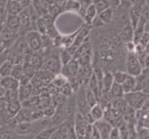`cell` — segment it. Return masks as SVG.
<instances>
[{
  "instance_id": "obj_1",
  "label": "cell",
  "mask_w": 149,
  "mask_h": 139,
  "mask_svg": "<svg viewBox=\"0 0 149 139\" xmlns=\"http://www.w3.org/2000/svg\"><path fill=\"white\" fill-rule=\"evenodd\" d=\"M148 96L143 91H132L129 93H125L123 98L125 99L127 105L135 110H141Z\"/></svg>"
},
{
  "instance_id": "obj_2",
  "label": "cell",
  "mask_w": 149,
  "mask_h": 139,
  "mask_svg": "<svg viewBox=\"0 0 149 139\" xmlns=\"http://www.w3.org/2000/svg\"><path fill=\"white\" fill-rule=\"evenodd\" d=\"M44 70L53 73L54 75L59 74L62 70V64L59 59L58 54H50L44 59L43 68Z\"/></svg>"
},
{
  "instance_id": "obj_3",
  "label": "cell",
  "mask_w": 149,
  "mask_h": 139,
  "mask_svg": "<svg viewBox=\"0 0 149 139\" xmlns=\"http://www.w3.org/2000/svg\"><path fill=\"white\" fill-rule=\"evenodd\" d=\"M90 29H91V25L84 24V26H81L80 28L79 33L76 35L72 45H71L69 48H67L69 50V52L72 55V57L75 53V51L78 49L85 41H87V37H88V34L90 33Z\"/></svg>"
},
{
  "instance_id": "obj_4",
  "label": "cell",
  "mask_w": 149,
  "mask_h": 139,
  "mask_svg": "<svg viewBox=\"0 0 149 139\" xmlns=\"http://www.w3.org/2000/svg\"><path fill=\"white\" fill-rule=\"evenodd\" d=\"M126 69H127V73L132 76H137L141 74L143 71V67L140 63L139 59L135 56L133 52H130L127 56L126 59Z\"/></svg>"
},
{
  "instance_id": "obj_5",
  "label": "cell",
  "mask_w": 149,
  "mask_h": 139,
  "mask_svg": "<svg viewBox=\"0 0 149 139\" xmlns=\"http://www.w3.org/2000/svg\"><path fill=\"white\" fill-rule=\"evenodd\" d=\"M28 47L33 51L38 52L42 49V34H40L36 30H30L26 34Z\"/></svg>"
},
{
  "instance_id": "obj_6",
  "label": "cell",
  "mask_w": 149,
  "mask_h": 139,
  "mask_svg": "<svg viewBox=\"0 0 149 139\" xmlns=\"http://www.w3.org/2000/svg\"><path fill=\"white\" fill-rule=\"evenodd\" d=\"M80 70V65L78 61L75 59H72L68 64L62 66V70H61V74L64 75L67 79L74 78L78 74V71Z\"/></svg>"
},
{
  "instance_id": "obj_7",
  "label": "cell",
  "mask_w": 149,
  "mask_h": 139,
  "mask_svg": "<svg viewBox=\"0 0 149 139\" xmlns=\"http://www.w3.org/2000/svg\"><path fill=\"white\" fill-rule=\"evenodd\" d=\"M13 131L19 136H25L30 133H35V125L33 122H22L17 123Z\"/></svg>"
},
{
  "instance_id": "obj_8",
  "label": "cell",
  "mask_w": 149,
  "mask_h": 139,
  "mask_svg": "<svg viewBox=\"0 0 149 139\" xmlns=\"http://www.w3.org/2000/svg\"><path fill=\"white\" fill-rule=\"evenodd\" d=\"M87 125H88V123L84 121L83 115H81V113L77 112L73 119V127H74V130L77 133V136L83 137L85 133Z\"/></svg>"
},
{
  "instance_id": "obj_9",
  "label": "cell",
  "mask_w": 149,
  "mask_h": 139,
  "mask_svg": "<svg viewBox=\"0 0 149 139\" xmlns=\"http://www.w3.org/2000/svg\"><path fill=\"white\" fill-rule=\"evenodd\" d=\"M94 126L100 133L102 139H109V133L113 127L109 122H107L104 119H101L98 121H95L94 123Z\"/></svg>"
},
{
  "instance_id": "obj_10",
  "label": "cell",
  "mask_w": 149,
  "mask_h": 139,
  "mask_svg": "<svg viewBox=\"0 0 149 139\" xmlns=\"http://www.w3.org/2000/svg\"><path fill=\"white\" fill-rule=\"evenodd\" d=\"M76 98L75 96H71L70 97H67L66 102L63 106V112L65 118H74L76 114Z\"/></svg>"
},
{
  "instance_id": "obj_11",
  "label": "cell",
  "mask_w": 149,
  "mask_h": 139,
  "mask_svg": "<svg viewBox=\"0 0 149 139\" xmlns=\"http://www.w3.org/2000/svg\"><path fill=\"white\" fill-rule=\"evenodd\" d=\"M22 102H20L19 99L18 100H13V101H9V102H6V105H5V109L4 111L6 112L7 116H8V118H13L17 113L22 110Z\"/></svg>"
},
{
  "instance_id": "obj_12",
  "label": "cell",
  "mask_w": 149,
  "mask_h": 139,
  "mask_svg": "<svg viewBox=\"0 0 149 139\" xmlns=\"http://www.w3.org/2000/svg\"><path fill=\"white\" fill-rule=\"evenodd\" d=\"M0 85L5 90H19V81L13 78L12 76L1 77V79H0Z\"/></svg>"
},
{
  "instance_id": "obj_13",
  "label": "cell",
  "mask_w": 149,
  "mask_h": 139,
  "mask_svg": "<svg viewBox=\"0 0 149 139\" xmlns=\"http://www.w3.org/2000/svg\"><path fill=\"white\" fill-rule=\"evenodd\" d=\"M143 17V8L132 6L130 9V19H131V25L132 29L134 30L139 23Z\"/></svg>"
},
{
  "instance_id": "obj_14",
  "label": "cell",
  "mask_w": 149,
  "mask_h": 139,
  "mask_svg": "<svg viewBox=\"0 0 149 139\" xmlns=\"http://www.w3.org/2000/svg\"><path fill=\"white\" fill-rule=\"evenodd\" d=\"M19 30H26L30 31L31 24H32V20H31V15L29 14V9L28 8H25L22 9V11L19 14Z\"/></svg>"
},
{
  "instance_id": "obj_15",
  "label": "cell",
  "mask_w": 149,
  "mask_h": 139,
  "mask_svg": "<svg viewBox=\"0 0 149 139\" xmlns=\"http://www.w3.org/2000/svg\"><path fill=\"white\" fill-rule=\"evenodd\" d=\"M17 35L16 32H13V31H10L9 29H8L6 26L4 25L2 33H1V40L2 43L6 45V47L8 48L9 45H11L12 43L15 40V36Z\"/></svg>"
},
{
  "instance_id": "obj_16",
  "label": "cell",
  "mask_w": 149,
  "mask_h": 139,
  "mask_svg": "<svg viewBox=\"0 0 149 139\" xmlns=\"http://www.w3.org/2000/svg\"><path fill=\"white\" fill-rule=\"evenodd\" d=\"M5 26H6L8 29H9L10 31H13V32H18L19 30V15H10L8 14V17L6 22H5Z\"/></svg>"
},
{
  "instance_id": "obj_17",
  "label": "cell",
  "mask_w": 149,
  "mask_h": 139,
  "mask_svg": "<svg viewBox=\"0 0 149 139\" xmlns=\"http://www.w3.org/2000/svg\"><path fill=\"white\" fill-rule=\"evenodd\" d=\"M6 9L8 11V14L19 15L22 11L23 7L19 1H17V0H8L6 5Z\"/></svg>"
},
{
  "instance_id": "obj_18",
  "label": "cell",
  "mask_w": 149,
  "mask_h": 139,
  "mask_svg": "<svg viewBox=\"0 0 149 139\" xmlns=\"http://www.w3.org/2000/svg\"><path fill=\"white\" fill-rule=\"evenodd\" d=\"M32 96H33V87L31 83L27 85L22 86L19 88V100L20 102L29 99Z\"/></svg>"
},
{
  "instance_id": "obj_19",
  "label": "cell",
  "mask_w": 149,
  "mask_h": 139,
  "mask_svg": "<svg viewBox=\"0 0 149 139\" xmlns=\"http://www.w3.org/2000/svg\"><path fill=\"white\" fill-rule=\"evenodd\" d=\"M114 83V78H113V73H104V76H103V85H102V92H101V95L102 94H109V90L111 88V86Z\"/></svg>"
},
{
  "instance_id": "obj_20",
  "label": "cell",
  "mask_w": 149,
  "mask_h": 139,
  "mask_svg": "<svg viewBox=\"0 0 149 139\" xmlns=\"http://www.w3.org/2000/svg\"><path fill=\"white\" fill-rule=\"evenodd\" d=\"M97 14H98V13H97L96 8L95 7L94 4H92L91 6L88 8H87L86 12L84 14V16L83 18L84 20L85 24H87V25H92V23H93V22H94V20L96 18Z\"/></svg>"
},
{
  "instance_id": "obj_21",
  "label": "cell",
  "mask_w": 149,
  "mask_h": 139,
  "mask_svg": "<svg viewBox=\"0 0 149 139\" xmlns=\"http://www.w3.org/2000/svg\"><path fill=\"white\" fill-rule=\"evenodd\" d=\"M135 85H136L135 77L132 76V75H128L126 80L121 84L122 89H123V91H124V94H125V93H129V92H132V91H134L135 90Z\"/></svg>"
},
{
  "instance_id": "obj_22",
  "label": "cell",
  "mask_w": 149,
  "mask_h": 139,
  "mask_svg": "<svg viewBox=\"0 0 149 139\" xmlns=\"http://www.w3.org/2000/svg\"><path fill=\"white\" fill-rule=\"evenodd\" d=\"M135 80H136L135 91H143L149 85V78L143 73H141V74L139 75L135 76Z\"/></svg>"
},
{
  "instance_id": "obj_23",
  "label": "cell",
  "mask_w": 149,
  "mask_h": 139,
  "mask_svg": "<svg viewBox=\"0 0 149 139\" xmlns=\"http://www.w3.org/2000/svg\"><path fill=\"white\" fill-rule=\"evenodd\" d=\"M97 17L101 20L103 24H109L113 18V8H107L104 10L100 11L97 14Z\"/></svg>"
},
{
  "instance_id": "obj_24",
  "label": "cell",
  "mask_w": 149,
  "mask_h": 139,
  "mask_svg": "<svg viewBox=\"0 0 149 139\" xmlns=\"http://www.w3.org/2000/svg\"><path fill=\"white\" fill-rule=\"evenodd\" d=\"M127 103L125 99L123 97H119V98H113V101L111 103V108L113 110H115L116 111L120 112L121 114H123V112L125 111L127 108Z\"/></svg>"
},
{
  "instance_id": "obj_25",
  "label": "cell",
  "mask_w": 149,
  "mask_h": 139,
  "mask_svg": "<svg viewBox=\"0 0 149 139\" xmlns=\"http://www.w3.org/2000/svg\"><path fill=\"white\" fill-rule=\"evenodd\" d=\"M87 84H88V86L87 87H88V88L99 98L100 97V89H99V85H98V82H97V79H96V76H95V73H92Z\"/></svg>"
},
{
  "instance_id": "obj_26",
  "label": "cell",
  "mask_w": 149,
  "mask_h": 139,
  "mask_svg": "<svg viewBox=\"0 0 149 139\" xmlns=\"http://www.w3.org/2000/svg\"><path fill=\"white\" fill-rule=\"evenodd\" d=\"M29 62L33 66V68L37 71L43 68L44 58L38 52H33V54L32 55V57H31Z\"/></svg>"
},
{
  "instance_id": "obj_27",
  "label": "cell",
  "mask_w": 149,
  "mask_h": 139,
  "mask_svg": "<svg viewBox=\"0 0 149 139\" xmlns=\"http://www.w3.org/2000/svg\"><path fill=\"white\" fill-rule=\"evenodd\" d=\"M109 94L112 98H119V97H123V96H124V91H123L120 84H118L116 82H114Z\"/></svg>"
},
{
  "instance_id": "obj_28",
  "label": "cell",
  "mask_w": 149,
  "mask_h": 139,
  "mask_svg": "<svg viewBox=\"0 0 149 139\" xmlns=\"http://www.w3.org/2000/svg\"><path fill=\"white\" fill-rule=\"evenodd\" d=\"M58 126H52V127H48V128H45V129H43L42 131L37 133V135L35 136V139H49L51 136L58 129Z\"/></svg>"
},
{
  "instance_id": "obj_29",
  "label": "cell",
  "mask_w": 149,
  "mask_h": 139,
  "mask_svg": "<svg viewBox=\"0 0 149 139\" xmlns=\"http://www.w3.org/2000/svg\"><path fill=\"white\" fill-rule=\"evenodd\" d=\"M104 111L105 110L103 109V107L99 104V102L90 109V113H91V115L93 116L95 121L103 119V117H104Z\"/></svg>"
},
{
  "instance_id": "obj_30",
  "label": "cell",
  "mask_w": 149,
  "mask_h": 139,
  "mask_svg": "<svg viewBox=\"0 0 149 139\" xmlns=\"http://www.w3.org/2000/svg\"><path fill=\"white\" fill-rule=\"evenodd\" d=\"M79 10H80V5L78 0H67L65 3L64 11L78 14Z\"/></svg>"
},
{
  "instance_id": "obj_31",
  "label": "cell",
  "mask_w": 149,
  "mask_h": 139,
  "mask_svg": "<svg viewBox=\"0 0 149 139\" xmlns=\"http://www.w3.org/2000/svg\"><path fill=\"white\" fill-rule=\"evenodd\" d=\"M13 63L10 60L7 59L0 66V77H7L11 75V71L13 68Z\"/></svg>"
},
{
  "instance_id": "obj_32",
  "label": "cell",
  "mask_w": 149,
  "mask_h": 139,
  "mask_svg": "<svg viewBox=\"0 0 149 139\" xmlns=\"http://www.w3.org/2000/svg\"><path fill=\"white\" fill-rule=\"evenodd\" d=\"M85 98H86L87 104L90 107V109L99 102V98L88 88V87L85 89Z\"/></svg>"
},
{
  "instance_id": "obj_33",
  "label": "cell",
  "mask_w": 149,
  "mask_h": 139,
  "mask_svg": "<svg viewBox=\"0 0 149 139\" xmlns=\"http://www.w3.org/2000/svg\"><path fill=\"white\" fill-rule=\"evenodd\" d=\"M91 57H92V53H91V48H90L87 51H85L84 53L80 55L78 58L75 59H77V61H78V63L81 67H83L85 65L91 64Z\"/></svg>"
},
{
  "instance_id": "obj_34",
  "label": "cell",
  "mask_w": 149,
  "mask_h": 139,
  "mask_svg": "<svg viewBox=\"0 0 149 139\" xmlns=\"http://www.w3.org/2000/svg\"><path fill=\"white\" fill-rule=\"evenodd\" d=\"M58 56H59V59L61 61V64H62V66L68 64L70 61L73 59L72 55H71L69 50L65 48V47H62L60 49V52H58Z\"/></svg>"
},
{
  "instance_id": "obj_35",
  "label": "cell",
  "mask_w": 149,
  "mask_h": 139,
  "mask_svg": "<svg viewBox=\"0 0 149 139\" xmlns=\"http://www.w3.org/2000/svg\"><path fill=\"white\" fill-rule=\"evenodd\" d=\"M22 66H23V74L29 77L30 79H32L35 75V73H36V70L33 68V66L29 61H23Z\"/></svg>"
},
{
  "instance_id": "obj_36",
  "label": "cell",
  "mask_w": 149,
  "mask_h": 139,
  "mask_svg": "<svg viewBox=\"0 0 149 139\" xmlns=\"http://www.w3.org/2000/svg\"><path fill=\"white\" fill-rule=\"evenodd\" d=\"M23 75V66L22 63H17L13 65L12 71H11V75L13 78L17 79L18 81L22 78Z\"/></svg>"
},
{
  "instance_id": "obj_37",
  "label": "cell",
  "mask_w": 149,
  "mask_h": 139,
  "mask_svg": "<svg viewBox=\"0 0 149 139\" xmlns=\"http://www.w3.org/2000/svg\"><path fill=\"white\" fill-rule=\"evenodd\" d=\"M36 31L40 34H47V24L44 17H40L36 20Z\"/></svg>"
},
{
  "instance_id": "obj_38",
  "label": "cell",
  "mask_w": 149,
  "mask_h": 139,
  "mask_svg": "<svg viewBox=\"0 0 149 139\" xmlns=\"http://www.w3.org/2000/svg\"><path fill=\"white\" fill-rule=\"evenodd\" d=\"M59 93L62 96H64L65 97H70L71 96H73L74 90L72 88V86H71V85L69 83V82H67L66 84H64L59 88Z\"/></svg>"
},
{
  "instance_id": "obj_39",
  "label": "cell",
  "mask_w": 149,
  "mask_h": 139,
  "mask_svg": "<svg viewBox=\"0 0 149 139\" xmlns=\"http://www.w3.org/2000/svg\"><path fill=\"white\" fill-rule=\"evenodd\" d=\"M19 99V90H5L4 101L9 102Z\"/></svg>"
},
{
  "instance_id": "obj_40",
  "label": "cell",
  "mask_w": 149,
  "mask_h": 139,
  "mask_svg": "<svg viewBox=\"0 0 149 139\" xmlns=\"http://www.w3.org/2000/svg\"><path fill=\"white\" fill-rule=\"evenodd\" d=\"M93 4L96 8L97 13H99L100 11H102V10H104L107 8H111L109 0H93Z\"/></svg>"
},
{
  "instance_id": "obj_41",
  "label": "cell",
  "mask_w": 149,
  "mask_h": 139,
  "mask_svg": "<svg viewBox=\"0 0 149 139\" xmlns=\"http://www.w3.org/2000/svg\"><path fill=\"white\" fill-rule=\"evenodd\" d=\"M78 2L80 5V10H79L78 15H80L81 18H84L87 8L93 4V0H78Z\"/></svg>"
},
{
  "instance_id": "obj_42",
  "label": "cell",
  "mask_w": 149,
  "mask_h": 139,
  "mask_svg": "<svg viewBox=\"0 0 149 139\" xmlns=\"http://www.w3.org/2000/svg\"><path fill=\"white\" fill-rule=\"evenodd\" d=\"M68 82V79L66 78L64 75H62L61 73L59 74H56L54 76V78L51 81V84L54 85L55 86H56L58 88H60L64 84H66Z\"/></svg>"
},
{
  "instance_id": "obj_43",
  "label": "cell",
  "mask_w": 149,
  "mask_h": 139,
  "mask_svg": "<svg viewBox=\"0 0 149 139\" xmlns=\"http://www.w3.org/2000/svg\"><path fill=\"white\" fill-rule=\"evenodd\" d=\"M127 73H123V71H116V73H113V78H114V82L118 84H122L123 82L126 80V78L128 77Z\"/></svg>"
},
{
  "instance_id": "obj_44",
  "label": "cell",
  "mask_w": 149,
  "mask_h": 139,
  "mask_svg": "<svg viewBox=\"0 0 149 139\" xmlns=\"http://www.w3.org/2000/svg\"><path fill=\"white\" fill-rule=\"evenodd\" d=\"M0 139H19V136L14 131H4L0 133Z\"/></svg>"
},
{
  "instance_id": "obj_45",
  "label": "cell",
  "mask_w": 149,
  "mask_h": 139,
  "mask_svg": "<svg viewBox=\"0 0 149 139\" xmlns=\"http://www.w3.org/2000/svg\"><path fill=\"white\" fill-rule=\"evenodd\" d=\"M132 35H133V29L127 27L122 32V37L126 41H132Z\"/></svg>"
},
{
  "instance_id": "obj_46",
  "label": "cell",
  "mask_w": 149,
  "mask_h": 139,
  "mask_svg": "<svg viewBox=\"0 0 149 139\" xmlns=\"http://www.w3.org/2000/svg\"><path fill=\"white\" fill-rule=\"evenodd\" d=\"M136 139H149V128L142 127L138 132Z\"/></svg>"
},
{
  "instance_id": "obj_47",
  "label": "cell",
  "mask_w": 149,
  "mask_h": 139,
  "mask_svg": "<svg viewBox=\"0 0 149 139\" xmlns=\"http://www.w3.org/2000/svg\"><path fill=\"white\" fill-rule=\"evenodd\" d=\"M109 139H120V133L118 127H112V129L109 133Z\"/></svg>"
},
{
  "instance_id": "obj_48",
  "label": "cell",
  "mask_w": 149,
  "mask_h": 139,
  "mask_svg": "<svg viewBox=\"0 0 149 139\" xmlns=\"http://www.w3.org/2000/svg\"><path fill=\"white\" fill-rule=\"evenodd\" d=\"M8 17V11L6 7H0V24H5Z\"/></svg>"
},
{
  "instance_id": "obj_49",
  "label": "cell",
  "mask_w": 149,
  "mask_h": 139,
  "mask_svg": "<svg viewBox=\"0 0 149 139\" xmlns=\"http://www.w3.org/2000/svg\"><path fill=\"white\" fill-rule=\"evenodd\" d=\"M31 80L32 79H30L29 77H27L26 75H22V77L19 80V87H22V86H25V85H27L31 83Z\"/></svg>"
},
{
  "instance_id": "obj_50",
  "label": "cell",
  "mask_w": 149,
  "mask_h": 139,
  "mask_svg": "<svg viewBox=\"0 0 149 139\" xmlns=\"http://www.w3.org/2000/svg\"><path fill=\"white\" fill-rule=\"evenodd\" d=\"M83 117H84V121L88 123V124H94L95 123V120H94V118H93V116L91 115V113H90V111L89 112H87V113H85V114H84L83 115Z\"/></svg>"
},
{
  "instance_id": "obj_51",
  "label": "cell",
  "mask_w": 149,
  "mask_h": 139,
  "mask_svg": "<svg viewBox=\"0 0 149 139\" xmlns=\"http://www.w3.org/2000/svg\"><path fill=\"white\" fill-rule=\"evenodd\" d=\"M49 139H62V133H61L60 129H59V126H58V129L56 130Z\"/></svg>"
},
{
  "instance_id": "obj_52",
  "label": "cell",
  "mask_w": 149,
  "mask_h": 139,
  "mask_svg": "<svg viewBox=\"0 0 149 139\" xmlns=\"http://www.w3.org/2000/svg\"><path fill=\"white\" fill-rule=\"evenodd\" d=\"M8 49L5 51L4 53L0 54V66H1L5 62V61L8 59Z\"/></svg>"
},
{
  "instance_id": "obj_53",
  "label": "cell",
  "mask_w": 149,
  "mask_h": 139,
  "mask_svg": "<svg viewBox=\"0 0 149 139\" xmlns=\"http://www.w3.org/2000/svg\"><path fill=\"white\" fill-rule=\"evenodd\" d=\"M94 125V124H93ZM91 139H102L100 133H98V131L96 130V128L94 126V130H93V135H92V138Z\"/></svg>"
},
{
  "instance_id": "obj_54",
  "label": "cell",
  "mask_w": 149,
  "mask_h": 139,
  "mask_svg": "<svg viewBox=\"0 0 149 139\" xmlns=\"http://www.w3.org/2000/svg\"><path fill=\"white\" fill-rule=\"evenodd\" d=\"M110 2V7L113 8H118L121 4V0H109Z\"/></svg>"
},
{
  "instance_id": "obj_55",
  "label": "cell",
  "mask_w": 149,
  "mask_h": 139,
  "mask_svg": "<svg viewBox=\"0 0 149 139\" xmlns=\"http://www.w3.org/2000/svg\"><path fill=\"white\" fill-rule=\"evenodd\" d=\"M143 68H149V54H146L143 63Z\"/></svg>"
},
{
  "instance_id": "obj_56",
  "label": "cell",
  "mask_w": 149,
  "mask_h": 139,
  "mask_svg": "<svg viewBox=\"0 0 149 139\" xmlns=\"http://www.w3.org/2000/svg\"><path fill=\"white\" fill-rule=\"evenodd\" d=\"M141 110H149V96H148V97L146 98L145 104H143V108H142Z\"/></svg>"
},
{
  "instance_id": "obj_57",
  "label": "cell",
  "mask_w": 149,
  "mask_h": 139,
  "mask_svg": "<svg viewBox=\"0 0 149 139\" xmlns=\"http://www.w3.org/2000/svg\"><path fill=\"white\" fill-rule=\"evenodd\" d=\"M19 139H35V136H33V133H30V135L19 136Z\"/></svg>"
},
{
  "instance_id": "obj_58",
  "label": "cell",
  "mask_w": 149,
  "mask_h": 139,
  "mask_svg": "<svg viewBox=\"0 0 149 139\" xmlns=\"http://www.w3.org/2000/svg\"><path fill=\"white\" fill-rule=\"evenodd\" d=\"M7 49H8V48L6 47V45H5L3 43H0V54L4 53Z\"/></svg>"
},
{
  "instance_id": "obj_59",
  "label": "cell",
  "mask_w": 149,
  "mask_h": 139,
  "mask_svg": "<svg viewBox=\"0 0 149 139\" xmlns=\"http://www.w3.org/2000/svg\"><path fill=\"white\" fill-rule=\"evenodd\" d=\"M142 73L143 74H146L148 77V78H149V68H143V71H142Z\"/></svg>"
},
{
  "instance_id": "obj_60",
  "label": "cell",
  "mask_w": 149,
  "mask_h": 139,
  "mask_svg": "<svg viewBox=\"0 0 149 139\" xmlns=\"http://www.w3.org/2000/svg\"><path fill=\"white\" fill-rule=\"evenodd\" d=\"M8 0H0V7H6Z\"/></svg>"
},
{
  "instance_id": "obj_61",
  "label": "cell",
  "mask_w": 149,
  "mask_h": 139,
  "mask_svg": "<svg viewBox=\"0 0 149 139\" xmlns=\"http://www.w3.org/2000/svg\"><path fill=\"white\" fill-rule=\"evenodd\" d=\"M145 50H146V54H149V41H148V42L145 45Z\"/></svg>"
},
{
  "instance_id": "obj_62",
  "label": "cell",
  "mask_w": 149,
  "mask_h": 139,
  "mask_svg": "<svg viewBox=\"0 0 149 139\" xmlns=\"http://www.w3.org/2000/svg\"><path fill=\"white\" fill-rule=\"evenodd\" d=\"M143 92H145L146 93V94L147 95V96H149V85L146 87V88L145 89H143Z\"/></svg>"
},
{
  "instance_id": "obj_63",
  "label": "cell",
  "mask_w": 149,
  "mask_h": 139,
  "mask_svg": "<svg viewBox=\"0 0 149 139\" xmlns=\"http://www.w3.org/2000/svg\"><path fill=\"white\" fill-rule=\"evenodd\" d=\"M145 1H146V6L149 7V0H145Z\"/></svg>"
},
{
  "instance_id": "obj_64",
  "label": "cell",
  "mask_w": 149,
  "mask_h": 139,
  "mask_svg": "<svg viewBox=\"0 0 149 139\" xmlns=\"http://www.w3.org/2000/svg\"><path fill=\"white\" fill-rule=\"evenodd\" d=\"M0 124H1V118H0Z\"/></svg>"
}]
</instances>
